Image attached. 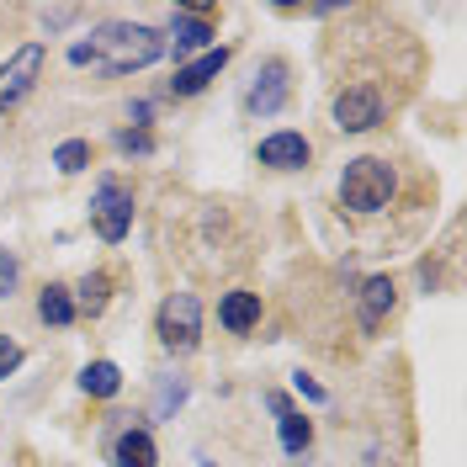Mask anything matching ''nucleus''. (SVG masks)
I'll return each instance as SVG.
<instances>
[{"label":"nucleus","mask_w":467,"mask_h":467,"mask_svg":"<svg viewBox=\"0 0 467 467\" xmlns=\"http://www.w3.org/2000/svg\"><path fill=\"white\" fill-rule=\"evenodd\" d=\"M160 54H165V37L154 27L107 22L90 43H75V48H69V64H96V69H107V75H133V69H149Z\"/></svg>","instance_id":"1"},{"label":"nucleus","mask_w":467,"mask_h":467,"mask_svg":"<svg viewBox=\"0 0 467 467\" xmlns=\"http://www.w3.org/2000/svg\"><path fill=\"white\" fill-rule=\"evenodd\" d=\"M388 197H393V171L382 160H350L340 175V202L350 213H382Z\"/></svg>","instance_id":"2"},{"label":"nucleus","mask_w":467,"mask_h":467,"mask_svg":"<svg viewBox=\"0 0 467 467\" xmlns=\"http://www.w3.org/2000/svg\"><path fill=\"white\" fill-rule=\"evenodd\" d=\"M160 340H165V350H197V340H202V303H197V292H171L165 303H160Z\"/></svg>","instance_id":"3"},{"label":"nucleus","mask_w":467,"mask_h":467,"mask_svg":"<svg viewBox=\"0 0 467 467\" xmlns=\"http://www.w3.org/2000/svg\"><path fill=\"white\" fill-rule=\"evenodd\" d=\"M96 234L107 239V244H117V239H128V229H133V192L122 186V181H101L96 186Z\"/></svg>","instance_id":"4"},{"label":"nucleus","mask_w":467,"mask_h":467,"mask_svg":"<svg viewBox=\"0 0 467 467\" xmlns=\"http://www.w3.org/2000/svg\"><path fill=\"white\" fill-rule=\"evenodd\" d=\"M37 75H43V43H27V48H16L11 64L0 69V112H11L32 86H37Z\"/></svg>","instance_id":"5"},{"label":"nucleus","mask_w":467,"mask_h":467,"mask_svg":"<svg viewBox=\"0 0 467 467\" xmlns=\"http://www.w3.org/2000/svg\"><path fill=\"white\" fill-rule=\"evenodd\" d=\"M382 122V96L372 86H346L335 96V128L340 133H367Z\"/></svg>","instance_id":"6"},{"label":"nucleus","mask_w":467,"mask_h":467,"mask_svg":"<svg viewBox=\"0 0 467 467\" xmlns=\"http://www.w3.org/2000/svg\"><path fill=\"white\" fill-rule=\"evenodd\" d=\"M282 101H287V64L282 58H271L261 75H255V86H250V112L255 117H271V112H282Z\"/></svg>","instance_id":"7"},{"label":"nucleus","mask_w":467,"mask_h":467,"mask_svg":"<svg viewBox=\"0 0 467 467\" xmlns=\"http://www.w3.org/2000/svg\"><path fill=\"white\" fill-rule=\"evenodd\" d=\"M308 154H314V149H308L303 133H271V139H261V149H255V160L271 165V171H303Z\"/></svg>","instance_id":"8"},{"label":"nucleus","mask_w":467,"mask_h":467,"mask_svg":"<svg viewBox=\"0 0 467 467\" xmlns=\"http://www.w3.org/2000/svg\"><path fill=\"white\" fill-rule=\"evenodd\" d=\"M223 64H229V48H207V54H202V58H192L186 69H175L171 90H175V96H197L207 80H218V69H223Z\"/></svg>","instance_id":"9"},{"label":"nucleus","mask_w":467,"mask_h":467,"mask_svg":"<svg viewBox=\"0 0 467 467\" xmlns=\"http://www.w3.org/2000/svg\"><path fill=\"white\" fill-rule=\"evenodd\" d=\"M393 303H399L393 282H388V276H372V282L361 287V329H367V335H372V329H382V319L393 314Z\"/></svg>","instance_id":"10"},{"label":"nucleus","mask_w":467,"mask_h":467,"mask_svg":"<svg viewBox=\"0 0 467 467\" xmlns=\"http://www.w3.org/2000/svg\"><path fill=\"white\" fill-rule=\"evenodd\" d=\"M213 37H218V32H213V22H207V16H175L171 22V48H175V58H186V54H197V48H213Z\"/></svg>","instance_id":"11"},{"label":"nucleus","mask_w":467,"mask_h":467,"mask_svg":"<svg viewBox=\"0 0 467 467\" xmlns=\"http://www.w3.org/2000/svg\"><path fill=\"white\" fill-rule=\"evenodd\" d=\"M112 467H160L154 436H149V431H122L117 446H112Z\"/></svg>","instance_id":"12"},{"label":"nucleus","mask_w":467,"mask_h":467,"mask_svg":"<svg viewBox=\"0 0 467 467\" xmlns=\"http://www.w3.org/2000/svg\"><path fill=\"white\" fill-rule=\"evenodd\" d=\"M218 319H223V329H234V335L255 329V324H261V297H255V292H229L223 308H218Z\"/></svg>","instance_id":"13"},{"label":"nucleus","mask_w":467,"mask_h":467,"mask_svg":"<svg viewBox=\"0 0 467 467\" xmlns=\"http://www.w3.org/2000/svg\"><path fill=\"white\" fill-rule=\"evenodd\" d=\"M37 319L43 324H75V297H69V287H43V297H37Z\"/></svg>","instance_id":"14"},{"label":"nucleus","mask_w":467,"mask_h":467,"mask_svg":"<svg viewBox=\"0 0 467 467\" xmlns=\"http://www.w3.org/2000/svg\"><path fill=\"white\" fill-rule=\"evenodd\" d=\"M80 388H86V393H96V399H112L117 388H122L117 361H90L86 372H80Z\"/></svg>","instance_id":"15"},{"label":"nucleus","mask_w":467,"mask_h":467,"mask_svg":"<svg viewBox=\"0 0 467 467\" xmlns=\"http://www.w3.org/2000/svg\"><path fill=\"white\" fill-rule=\"evenodd\" d=\"M107 297H112V282H107V271H90L86 282H80V297H75V314L86 308L90 319H96V314L107 308Z\"/></svg>","instance_id":"16"},{"label":"nucleus","mask_w":467,"mask_h":467,"mask_svg":"<svg viewBox=\"0 0 467 467\" xmlns=\"http://www.w3.org/2000/svg\"><path fill=\"white\" fill-rule=\"evenodd\" d=\"M308 446H314V425L303 414H282V451L287 457H303Z\"/></svg>","instance_id":"17"},{"label":"nucleus","mask_w":467,"mask_h":467,"mask_svg":"<svg viewBox=\"0 0 467 467\" xmlns=\"http://www.w3.org/2000/svg\"><path fill=\"white\" fill-rule=\"evenodd\" d=\"M54 165L64 175H80L90 165V144H86V139H64V144L54 149Z\"/></svg>","instance_id":"18"},{"label":"nucleus","mask_w":467,"mask_h":467,"mask_svg":"<svg viewBox=\"0 0 467 467\" xmlns=\"http://www.w3.org/2000/svg\"><path fill=\"white\" fill-rule=\"evenodd\" d=\"M181 399H186V382H181V378H171L165 388H160V404H154V414L165 420V414H171V409L181 404Z\"/></svg>","instance_id":"19"},{"label":"nucleus","mask_w":467,"mask_h":467,"mask_svg":"<svg viewBox=\"0 0 467 467\" xmlns=\"http://www.w3.org/2000/svg\"><path fill=\"white\" fill-rule=\"evenodd\" d=\"M37 16H43V27H48V32H58V27H69V22H75L80 11H75V5H43Z\"/></svg>","instance_id":"20"},{"label":"nucleus","mask_w":467,"mask_h":467,"mask_svg":"<svg viewBox=\"0 0 467 467\" xmlns=\"http://www.w3.org/2000/svg\"><path fill=\"white\" fill-rule=\"evenodd\" d=\"M16 367H22V346H16L11 335H0V378H11Z\"/></svg>","instance_id":"21"},{"label":"nucleus","mask_w":467,"mask_h":467,"mask_svg":"<svg viewBox=\"0 0 467 467\" xmlns=\"http://www.w3.org/2000/svg\"><path fill=\"white\" fill-rule=\"evenodd\" d=\"M16 292V255L0 244V297H11Z\"/></svg>","instance_id":"22"},{"label":"nucleus","mask_w":467,"mask_h":467,"mask_svg":"<svg viewBox=\"0 0 467 467\" xmlns=\"http://www.w3.org/2000/svg\"><path fill=\"white\" fill-rule=\"evenodd\" d=\"M117 144L128 149V154H149V149H154V139H149V133H133V128H128V133H117Z\"/></svg>","instance_id":"23"},{"label":"nucleus","mask_w":467,"mask_h":467,"mask_svg":"<svg viewBox=\"0 0 467 467\" xmlns=\"http://www.w3.org/2000/svg\"><path fill=\"white\" fill-rule=\"evenodd\" d=\"M292 382H297V393H303V399H314V404H324V388H319L314 378H303V372H297Z\"/></svg>","instance_id":"24"}]
</instances>
